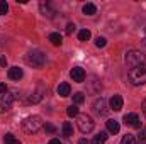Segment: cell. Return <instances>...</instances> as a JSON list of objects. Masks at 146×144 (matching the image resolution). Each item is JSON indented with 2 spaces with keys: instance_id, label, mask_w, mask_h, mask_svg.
<instances>
[{
  "instance_id": "1",
  "label": "cell",
  "mask_w": 146,
  "mask_h": 144,
  "mask_svg": "<svg viewBox=\"0 0 146 144\" xmlns=\"http://www.w3.org/2000/svg\"><path fill=\"white\" fill-rule=\"evenodd\" d=\"M127 76H129V81H131L133 85H136V87L146 83V63L136 66V68H131V70L127 71Z\"/></svg>"
},
{
  "instance_id": "2",
  "label": "cell",
  "mask_w": 146,
  "mask_h": 144,
  "mask_svg": "<svg viewBox=\"0 0 146 144\" xmlns=\"http://www.w3.org/2000/svg\"><path fill=\"white\" fill-rule=\"evenodd\" d=\"M26 63L33 68H42L44 63H46V54L42 51H37V49L29 51L27 56H26Z\"/></svg>"
},
{
  "instance_id": "3",
  "label": "cell",
  "mask_w": 146,
  "mask_h": 144,
  "mask_svg": "<svg viewBox=\"0 0 146 144\" xmlns=\"http://www.w3.org/2000/svg\"><path fill=\"white\" fill-rule=\"evenodd\" d=\"M41 127H42V119L39 115H31V117L24 119V122H22V129L27 134H36Z\"/></svg>"
},
{
  "instance_id": "4",
  "label": "cell",
  "mask_w": 146,
  "mask_h": 144,
  "mask_svg": "<svg viewBox=\"0 0 146 144\" xmlns=\"http://www.w3.org/2000/svg\"><path fill=\"white\" fill-rule=\"evenodd\" d=\"M76 126H78V129H80L83 134H88V132L94 131L95 122H94V119H92L90 115H87V114H78V115H76Z\"/></svg>"
},
{
  "instance_id": "5",
  "label": "cell",
  "mask_w": 146,
  "mask_h": 144,
  "mask_svg": "<svg viewBox=\"0 0 146 144\" xmlns=\"http://www.w3.org/2000/svg\"><path fill=\"white\" fill-rule=\"evenodd\" d=\"M124 61H126V66L131 70V68H136V66L143 65V63L146 61V58H145V54H143L141 51H129V53L126 54Z\"/></svg>"
},
{
  "instance_id": "6",
  "label": "cell",
  "mask_w": 146,
  "mask_h": 144,
  "mask_svg": "<svg viewBox=\"0 0 146 144\" xmlns=\"http://www.w3.org/2000/svg\"><path fill=\"white\" fill-rule=\"evenodd\" d=\"M12 104H14V95L12 93H3V95H0V114H3V112H9L10 108H12Z\"/></svg>"
},
{
  "instance_id": "7",
  "label": "cell",
  "mask_w": 146,
  "mask_h": 144,
  "mask_svg": "<svg viewBox=\"0 0 146 144\" xmlns=\"http://www.w3.org/2000/svg\"><path fill=\"white\" fill-rule=\"evenodd\" d=\"M94 112L99 115V117H104V115H107V112H109V108H107V100L106 98H97L95 102H94Z\"/></svg>"
},
{
  "instance_id": "8",
  "label": "cell",
  "mask_w": 146,
  "mask_h": 144,
  "mask_svg": "<svg viewBox=\"0 0 146 144\" xmlns=\"http://www.w3.org/2000/svg\"><path fill=\"white\" fill-rule=\"evenodd\" d=\"M122 120H124V124L129 126V127L141 129V122H139V117H138L136 114H126V115L122 117Z\"/></svg>"
},
{
  "instance_id": "9",
  "label": "cell",
  "mask_w": 146,
  "mask_h": 144,
  "mask_svg": "<svg viewBox=\"0 0 146 144\" xmlns=\"http://www.w3.org/2000/svg\"><path fill=\"white\" fill-rule=\"evenodd\" d=\"M70 76H72L73 81H76V83H82L83 80H85V70L83 68H73L72 71H70Z\"/></svg>"
},
{
  "instance_id": "10",
  "label": "cell",
  "mask_w": 146,
  "mask_h": 144,
  "mask_svg": "<svg viewBox=\"0 0 146 144\" xmlns=\"http://www.w3.org/2000/svg\"><path fill=\"white\" fill-rule=\"evenodd\" d=\"M109 105L114 112H119V110L122 108V97H121V95H114L109 100Z\"/></svg>"
},
{
  "instance_id": "11",
  "label": "cell",
  "mask_w": 146,
  "mask_h": 144,
  "mask_svg": "<svg viewBox=\"0 0 146 144\" xmlns=\"http://www.w3.org/2000/svg\"><path fill=\"white\" fill-rule=\"evenodd\" d=\"M22 76H24V71H22L19 66H12V68H9V78H10V80L19 81Z\"/></svg>"
},
{
  "instance_id": "12",
  "label": "cell",
  "mask_w": 146,
  "mask_h": 144,
  "mask_svg": "<svg viewBox=\"0 0 146 144\" xmlns=\"http://www.w3.org/2000/svg\"><path fill=\"white\" fill-rule=\"evenodd\" d=\"M106 126H107V131H109L110 134H117V132H119V129H121L119 122H117V120H114V119L107 120V122H106Z\"/></svg>"
},
{
  "instance_id": "13",
  "label": "cell",
  "mask_w": 146,
  "mask_h": 144,
  "mask_svg": "<svg viewBox=\"0 0 146 144\" xmlns=\"http://www.w3.org/2000/svg\"><path fill=\"white\" fill-rule=\"evenodd\" d=\"M70 92H72V88H70L68 83H60V85H58V93H60L61 97H68Z\"/></svg>"
},
{
  "instance_id": "14",
  "label": "cell",
  "mask_w": 146,
  "mask_h": 144,
  "mask_svg": "<svg viewBox=\"0 0 146 144\" xmlns=\"http://www.w3.org/2000/svg\"><path fill=\"white\" fill-rule=\"evenodd\" d=\"M39 7H41V12H42V15H44V17H53V15H54V10H53L49 5H46V3H41Z\"/></svg>"
},
{
  "instance_id": "15",
  "label": "cell",
  "mask_w": 146,
  "mask_h": 144,
  "mask_svg": "<svg viewBox=\"0 0 146 144\" xmlns=\"http://www.w3.org/2000/svg\"><path fill=\"white\" fill-rule=\"evenodd\" d=\"M61 131H63V136H65V137H72L73 136V126L70 122H65L63 127H61Z\"/></svg>"
},
{
  "instance_id": "16",
  "label": "cell",
  "mask_w": 146,
  "mask_h": 144,
  "mask_svg": "<svg viewBox=\"0 0 146 144\" xmlns=\"http://www.w3.org/2000/svg\"><path fill=\"white\" fill-rule=\"evenodd\" d=\"M95 12H97V7L94 3H85L83 5V14L85 15H94Z\"/></svg>"
},
{
  "instance_id": "17",
  "label": "cell",
  "mask_w": 146,
  "mask_h": 144,
  "mask_svg": "<svg viewBox=\"0 0 146 144\" xmlns=\"http://www.w3.org/2000/svg\"><path fill=\"white\" fill-rule=\"evenodd\" d=\"M49 41H51V44H53V46H61V42H63V39H61V36H60L58 32L49 34Z\"/></svg>"
},
{
  "instance_id": "18",
  "label": "cell",
  "mask_w": 146,
  "mask_h": 144,
  "mask_svg": "<svg viewBox=\"0 0 146 144\" xmlns=\"http://www.w3.org/2000/svg\"><path fill=\"white\" fill-rule=\"evenodd\" d=\"M106 141H107V132H100L94 137L92 144H106Z\"/></svg>"
},
{
  "instance_id": "19",
  "label": "cell",
  "mask_w": 146,
  "mask_h": 144,
  "mask_svg": "<svg viewBox=\"0 0 146 144\" xmlns=\"http://www.w3.org/2000/svg\"><path fill=\"white\" fill-rule=\"evenodd\" d=\"M121 144H138V141H136V137H134L133 134H126V136L121 139Z\"/></svg>"
},
{
  "instance_id": "20",
  "label": "cell",
  "mask_w": 146,
  "mask_h": 144,
  "mask_svg": "<svg viewBox=\"0 0 146 144\" xmlns=\"http://www.w3.org/2000/svg\"><path fill=\"white\" fill-rule=\"evenodd\" d=\"M3 143L5 144H21V141H19L17 137H14L12 134H5V136H3Z\"/></svg>"
},
{
  "instance_id": "21",
  "label": "cell",
  "mask_w": 146,
  "mask_h": 144,
  "mask_svg": "<svg viewBox=\"0 0 146 144\" xmlns=\"http://www.w3.org/2000/svg\"><path fill=\"white\" fill-rule=\"evenodd\" d=\"M90 37H92V34H90L88 29H82V31L78 32V39H80V41H88Z\"/></svg>"
},
{
  "instance_id": "22",
  "label": "cell",
  "mask_w": 146,
  "mask_h": 144,
  "mask_svg": "<svg viewBox=\"0 0 146 144\" xmlns=\"http://www.w3.org/2000/svg\"><path fill=\"white\" fill-rule=\"evenodd\" d=\"M66 114H68L70 117H76V115H78V107H76V105H70V107L66 108Z\"/></svg>"
},
{
  "instance_id": "23",
  "label": "cell",
  "mask_w": 146,
  "mask_h": 144,
  "mask_svg": "<svg viewBox=\"0 0 146 144\" xmlns=\"http://www.w3.org/2000/svg\"><path fill=\"white\" fill-rule=\"evenodd\" d=\"M138 144H146V127L145 129H141V132H139V136H138Z\"/></svg>"
},
{
  "instance_id": "24",
  "label": "cell",
  "mask_w": 146,
  "mask_h": 144,
  "mask_svg": "<svg viewBox=\"0 0 146 144\" xmlns=\"http://www.w3.org/2000/svg\"><path fill=\"white\" fill-rule=\"evenodd\" d=\"M83 100H85L83 93H80V92H78V93H75V95H73V102H75L76 105H78V104H83Z\"/></svg>"
},
{
  "instance_id": "25",
  "label": "cell",
  "mask_w": 146,
  "mask_h": 144,
  "mask_svg": "<svg viewBox=\"0 0 146 144\" xmlns=\"http://www.w3.org/2000/svg\"><path fill=\"white\" fill-rule=\"evenodd\" d=\"M106 44H107L106 37H97V39H95V46H97V48H104Z\"/></svg>"
},
{
  "instance_id": "26",
  "label": "cell",
  "mask_w": 146,
  "mask_h": 144,
  "mask_svg": "<svg viewBox=\"0 0 146 144\" xmlns=\"http://www.w3.org/2000/svg\"><path fill=\"white\" fill-rule=\"evenodd\" d=\"M41 98H42V95H41V93L37 92V93H34V95H31V98H29V102H31V104H37V102H39Z\"/></svg>"
},
{
  "instance_id": "27",
  "label": "cell",
  "mask_w": 146,
  "mask_h": 144,
  "mask_svg": "<svg viewBox=\"0 0 146 144\" xmlns=\"http://www.w3.org/2000/svg\"><path fill=\"white\" fill-rule=\"evenodd\" d=\"M7 10H9V5H7V2L5 0H0V14H7Z\"/></svg>"
},
{
  "instance_id": "28",
  "label": "cell",
  "mask_w": 146,
  "mask_h": 144,
  "mask_svg": "<svg viewBox=\"0 0 146 144\" xmlns=\"http://www.w3.org/2000/svg\"><path fill=\"white\" fill-rule=\"evenodd\" d=\"M44 129H46V132H49V134H54V132H56V127H54L53 124H46Z\"/></svg>"
},
{
  "instance_id": "29",
  "label": "cell",
  "mask_w": 146,
  "mask_h": 144,
  "mask_svg": "<svg viewBox=\"0 0 146 144\" xmlns=\"http://www.w3.org/2000/svg\"><path fill=\"white\" fill-rule=\"evenodd\" d=\"M73 32H75V24H68V26H66V34L70 36Z\"/></svg>"
},
{
  "instance_id": "30",
  "label": "cell",
  "mask_w": 146,
  "mask_h": 144,
  "mask_svg": "<svg viewBox=\"0 0 146 144\" xmlns=\"http://www.w3.org/2000/svg\"><path fill=\"white\" fill-rule=\"evenodd\" d=\"M7 92H9V90H7V85H5V83H0V93L3 95V93H7Z\"/></svg>"
},
{
  "instance_id": "31",
  "label": "cell",
  "mask_w": 146,
  "mask_h": 144,
  "mask_svg": "<svg viewBox=\"0 0 146 144\" xmlns=\"http://www.w3.org/2000/svg\"><path fill=\"white\" fill-rule=\"evenodd\" d=\"M0 66H3V68L7 66V59H5L3 56H0Z\"/></svg>"
},
{
  "instance_id": "32",
  "label": "cell",
  "mask_w": 146,
  "mask_h": 144,
  "mask_svg": "<svg viewBox=\"0 0 146 144\" xmlns=\"http://www.w3.org/2000/svg\"><path fill=\"white\" fill-rule=\"evenodd\" d=\"M78 144H92V143H90V141H87V139H80Z\"/></svg>"
},
{
  "instance_id": "33",
  "label": "cell",
  "mask_w": 146,
  "mask_h": 144,
  "mask_svg": "<svg viewBox=\"0 0 146 144\" xmlns=\"http://www.w3.org/2000/svg\"><path fill=\"white\" fill-rule=\"evenodd\" d=\"M49 144H61V143H60V139H51Z\"/></svg>"
},
{
  "instance_id": "34",
  "label": "cell",
  "mask_w": 146,
  "mask_h": 144,
  "mask_svg": "<svg viewBox=\"0 0 146 144\" xmlns=\"http://www.w3.org/2000/svg\"><path fill=\"white\" fill-rule=\"evenodd\" d=\"M143 112H145V115H146V98H145V102H143Z\"/></svg>"
},
{
  "instance_id": "35",
  "label": "cell",
  "mask_w": 146,
  "mask_h": 144,
  "mask_svg": "<svg viewBox=\"0 0 146 144\" xmlns=\"http://www.w3.org/2000/svg\"><path fill=\"white\" fill-rule=\"evenodd\" d=\"M143 44H145V46H146V37H145V39H143Z\"/></svg>"
}]
</instances>
